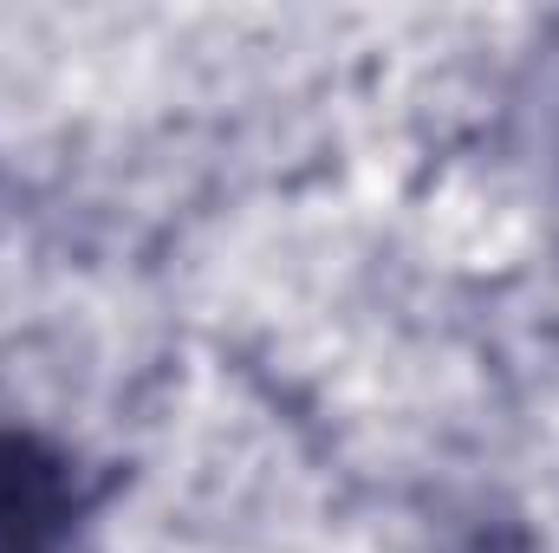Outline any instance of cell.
Instances as JSON below:
<instances>
[{"label": "cell", "instance_id": "6da1fadb", "mask_svg": "<svg viewBox=\"0 0 559 553\" xmlns=\"http://www.w3.org/2000/svg\"><path fill=\"white\" fill-rule=\"evenodd\" d=\"M46 528H52L46 469L13 443L0 462V553H46Z\"/></svg>", "mask_w": 559, "mask_h": 553}]
</instances>
